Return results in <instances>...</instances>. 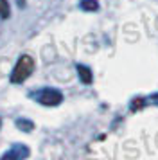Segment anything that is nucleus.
<instances>
[{"label": "nucleus", "instance_id": "6", "mask_svg": "<svg viewBox=\"0 0 158 160\" xmlns=\"http://www.w3.org/2000/svg\"><path fill=\"white\" fill-rule=\"evenodd\" d=\"M11 9H9V2L7 0H0V16L2 18H9Z\"/></svg>", "mask_w": 158, "mask_h": 160}, {"label": "nucleus", "instance_id": "1", "mask_svg": "<svg viewBox=\"0 0 158 160\" xmlns=\"http://www.w3.org/2000/svg\"><path fill=\"white\" fill-rule=\"evenodd\" d=\"M32 70H34V59L27 56V54L20 56L13 68V72H11V83H23L32 74Z\"/></svg>", "mask_w": 158, "mask_h": 160}, {"label": "nucleus", "instance_id": "3", "mask_svg": "<svg viewBox=\"0 0 158 160\" xmlns=\"http://www.w3.org/2000/svg\"><path fill=\"white\" fill-rule=\"evenodd\" d=\"M27 155H29V149L25 148V146L16 144L13 151H9V153L4 155V158H9V157H11V158H23V157H27Z\"/></svg>", "mask_w": 158, "mask_h": 160}, {"label": "nucleus", "instance_id": "8", "mask_svg": "<svg viewBox=\"0 0 158 160\" xmlns=\"http://www.w3.org/2000/svg\"><path fill=\"white\" fill-rule=\"evenodd\" d=\"M23 4H25V0H18V6L20 8H23Z\"/></svg>", "mask_w": 158, "mask_h": 160}, {"label": "nucleus", "instance_id": "5", "mask_svg": "<svg viewBox=\"0 0 158 160\" xmlns=\"http://www.w3.org/2000/svg\"><path fill=\"white\" fill-rule=\"evenodd\" d=\"M81 9H85V11H97L99 4H97V0H81Z\"/></svg>", "mask_w": 158, "mask_h": 160}, {"label": "nucleus", "instance_id": "4", "mask_svg": "<svg viewBox=\"0 0 158 160\" xmlns=\"http://www.w3.org/2000/svg\"><path fill=\"white\" fill-rule=\"evenodd\" d=\"M77 72H79V78L85 85H90L92 83V70L85 65H77Z\"/></svg>", "mask_w": 158, "mask_h": 160}, {"label": "nucleus", "instance_id": "2", "mask_svg": "<svg viewBox=\"0 0 158 160\" xmlns=\"http://www.w3.org/2000/svg\"><path fill=\"white\" fill-rule=\"evenodd\" d=\"M32 97L43 106H57L63 101V94L56 88H42L40 92L32 94Z\"/></svg>", "mask_w": 158, "mask_h": 160}, {"label": "nucleus", "instance_id": "7", "mask_svg": "<svg viewBox=\"0 0 158 160\" xmlns=\"http://www.w3.org/2000/svg\"><path fill=\"white\" fill-rule=\"evenodd\" d=\"M18 126L20 128H27V130H32V122H29V121H18Z\"/></svg>", "mask_w": 158, "mask_h": 160}]
</instances>
